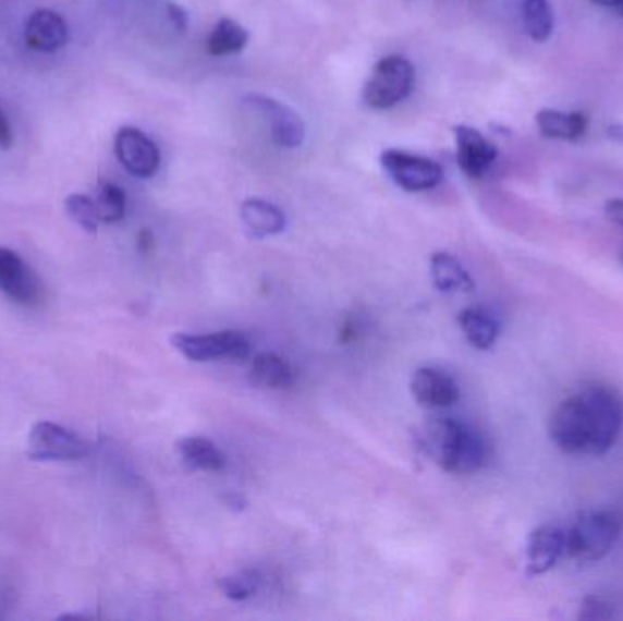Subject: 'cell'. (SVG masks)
Returning <instances> with one entry per match:
<instances>
[{
	"label": "cell",
	"mask_w": 623,
	"mask_h": 621,
	"mask_svg": "<svg viewBox=\"0 0 623 621\" xmlns=\"http://www.w3.org/2000/svg\"><path fill=\"white\" fill-rule=\"evenodd\" d=\"M88 447L77 434L57 423L40 422L28 436V455L34 461H75L84 458Z\"/></svg>",
	"instance_id": "cell-7"
},
{
	"label": "cell",
	"mask_w": 623,
	"mask_h": 621,
	"mask_svg": "<svg viewBox=\"0 0 623 621\" xmlns=\"http://www.w3.org/2000/svg\"><path fill=\"white\" fill-rule=\"evenodd\" d=\"M251 35L232 19H221L206 42V51L212 57L235 56L245 50Z\"/></svg>",
	"instance_id": "cell-21"
},
{
	"label": "cell",
	"mask_w": 623,
	"mask_h": 621,
	"mask_svg": "<svg viewBox=\"0 0 623 621\" xmlns=\"http://www.w3.org/2000/svg\"><path fill=\"white\" fill-rule=\"evenodd\" d=\"M422 443L430 458L452 474H473L487 463V445L476 430L451 419L435 417L424 427Z\"/></svg>",
	"instance_id": "cell-2"
},
{
	"label": "cell",
	"mask_w": 623,
	"mask_h": 621,
	"mask_svg": "<svg viewBox=\"0 0 623 621\" xmlns=\"http://www.w3.org/2000/svg\"><path fill=\"white\" fill-rule=\"evenodd\" d=\"M623 428V400L607 385H585L558 403L549 419V436L571 455H603L616 445Z\"/></svg>",
	"instance_id": "cell-1"
},
{
	"label": "cell",
	"mask_w": 623,
	"mask_h": 621,
	"mask_svg": "<svg viewBox=\"0 0 623 621\" xmlns=\"http://www.w3.org/2000/svg\"><path fill=\"white\" fill-rule=\"evenodd\" d=\"M0 292L19 305H34L42 292L34 270L23 257L4 246H0Z\"/></svg>",
	"instance_id": "cell-11"
},
{
	"label": "cell",
	"mask_w": 623,
	"mask_h": 621,
	"mask_svg": "<svg viewBox=\"0 0 623 621\" xmlns=\"http://www.w3.org/2000/svg\"><path fill=\"white\" fill-rule=\"evenodd\" d=\"M381 165L390 179L406 192H427L443 181V168L438 162L408 151H383Z\"/></svg>",
	"instance_id": "cell-6"
},
{
	"label": "cell",
	"mask_w": 623,
	"mask_h": 621,
	"mask_svg": "<svg viewBox=\"0 0 623 621\" xmlns=\"http://www.w3.org/2000/svg\"><path fill=\"white\" fill-rule=\"evenodd\" d=\"M614 609L616 607L611 599L603 598V596H587L579 607V618L582 620H609L616 616Z\"/></svg>",
	"instance_id": "cell-26"
},
{
	"label": "cell",
	"mask_w": 623,
	"mask_h": 621,
	"mask_svg": "<svg viewBox=\"0 0 623 621\" xmlns=\"http://www.w3.org/2000/svg\"><path fill=\"white\" fill-rule=\"evenodd\" d=\"M95 205L99 210L100 221L108 222V224L121 221L126 214L124 190L119 188L118 184L100 183Z\"/></svg>",
	"instance_id": "cell-23"
},
{
	"label": "cell",
	"mask_w": 623,
	"mask_h": 621,
	"mask_svg": "<svg viewBox=\"0 0 623 621\" xmlns=\"http://www.w3.org/2000/svg\"><path fill=\"white\" fill-rule=\"evenodd\" d=\"M430 273L432 283L441 294H471L474 290V279L467 268L447 252H436L430 257Z\"/></svg>",
	"instance_id": "cell-17"
},
{
	"label": "cell",
	"mask_w": 623,
	"mask_h": 621,
	"mask_svg": "<svg viewBox=\"0 0 623 621\" xmlns=\"http://www.w3.org/2000/svg\"><path fill=\"white\" fill-rule=\"evenodd\" d=\"M607 134L611 137L612 141H616V143H623V124L616 122V124H611L609 129H607Z\"/></svg>",
	"instance_id": "cell-30"
},
{
	"label": "cell",
	"mask_w": 623,
	"mask_h": 621,
	"mask_svg": "<svg viewBox=\"0 0 623 621\" xmlns=\"http://www.w3.org/2000/svg\"><path fill=\"white\" fill-rule=\"evenodd\" d=\"M620 12H622V15H623V0H622V4H620Z\"/></svg>",
	"instance_id": "cell-32"
},
{
	"label": "cell",
	"mask_w": 623,
	"mask_h": 621,
	"mask_svg": "<svg viewBox=\"0 0 623 621\" xmlns=\"http://www.w3.org/2000/svg\"><path fill=\"white\" fill-rule=\"evenodd\" d=\"M622 533V518L611 509L579 512L565 527L567 558L578 563H595L606 558Z\"/></svg>",
	"instance_id": "cell-3"
},
{
	"label": "cell",
	"mask_w": 623,
	"mask_h": 621,
	"mask_svg": "<svg viewBox=\"0 0 623 621\" xmlns=\"http://www.w3.org/2000/svg\"><path fill=\"white\" fill-rule=\"evenodd\" d=\"M167 13L168 17H170V23L173 24V28L181 32V34L186 32V28H188V13H186L183 7L170 2L167 7Z\"/></svg>",
	"instance_id": "cell-27"
},
{
	"label": "cell",
	"mask_w": 623,
	"mask_h": 621,
	"mask_svg": "<svg viewBox=\"0 0 623 621\" xmlns=\"http://www.w3.org/2000/svg\"><path fill=\"white\" fill-rule=\"evenodd\" d=\"M593 4L596 7H603V8H620L622 4V0H590Z\"/></svg>",
	"instance_id": "cell-31"
},
{
	"label": "cell",
	"mask_w": 623,
	"mask_h": 621,
	"mask_svg": "<svg viewBox=\"0 0 623 621\" xmlns=\"http://www.w3.org/2000/svg\"><path fill=\"white\" fill-rule=\"evenodd\" d=\"M457 322L468 343L474 349L489 350L498 341L501 333V322L494 312L487 306H468L460 312Z\"/></svg>",
	"instance_id": "cell-16"
},
{
	"label": "cell",
	"mask_w": 623,
	"mask_h": 621,
	"mask_svg": "<svg viewBox=\"0 0 623 621\" xmlns=\"http://www.w3.org/2000/svg\"><path fill=\"white\" fill-rule=\"evenodd\" d=\"M620 261L623 263V251H622V254H620Z\"/></svg>",
	"instance_id": "cell-33"
},
{
	"label": "cell",
	"mask_w": 623,
	"mask_h": 621,
	"mask_svg": "<svg viewBox=\"0 0 623 621\" xmlns=\"http://www.w3.org/2000/svg\"><path fill=\"white\" fill-rule=\"evenodd\" d=\"M68 216L83 228L84 232L97 233L99 230L100 216L94 199H89L86 195L73 194L64 200Z\"/></svg>",
	"instance_id": "cell-25"
},
{
	"label": "cell",
	"mask_w": 623,
	"mask_h": 621,
	"mask_svg": "<svg viewBox=\"0 0 623 621\" xmlns=\"http://www.w3.org/2000/svg\"><path fill=\"white\" fill-rule=\"evenodd\" d=\"M259 585H261V576L259 572L252 571V569H245V571L235 572L219 580L221 593L234 601H245L252 598L259 590Z\"/></svg>",
	"instance_id": "cell-24"
},
{
	"label": "cell",
	"mask_w": 623,
	"mask_h": 621,
	"mask_svg": "<svg viewBox=\"0 0 623 621\" xmlns=\"http://www.w3.org/2000/svg\"><path fill=\"white\" fill-rule=\"evenodd\" d=\"M243 102H245L246 108L267 117V121L270 122L273 143L279 148L294 150L305 143V122L289 106L272 99V97L259 94L246 95Z\"/></svg>",
	"instance_id": "cell-8"
},
{
	"label": "cell",
	"mask_w": 623,
	"mask_h": 621,
	"mask_svg": "<svg viewBox=\"0 0 623 621\" xmlns=\"http://www.w3.org/2000/svg\"><path fill=\"white\" fill-rule=\"evenodd\" d=\"M241 221L252 238L262 239L281 233L286 227V217L278 206L262 199H248L241 205Z\"/></svg>",
	"instance_id": "cell-18"
},
{
	"label": "cell",
	"mask_w": 623,
	"mask_h": 621,
	"mask_svg": "<svg viewBox=\"0 0 623 621\" xmlns=\"http://www.w3.org/2000/svg\"><path fill=\"white\" fill-rule=\"evenodd\" d=\"M115 156L126 172L139 179L154 178L161 165L156 143L132 126H124L115 135Z\"/></svg>",
	"instance_id": "cell-9"
},
{
	"label": "cell",
	"mask_w": 623,
	"mask_h": 621,
	"mask_svg": "<svg viewBox=\"0 0 623 621\" xmlns=\"http://www.w3.org/2000/svg\"><path fill=\"white\" fill-rule=\"evenodd\" d=\"M525 32L535 42H546L554 29V15L549 0H524Z\"/></svg>",
	"instance_id": "cell-22"
},
{
	"label": "cell",
	"mask_w": 623,
	"mask_h": 621,
	"mask_svg": "<svg viewBox=\"0 0 623 621\" xmlns=\"http://www.w3.org/2000/svg\"><path fill=\"white\" fill-rule=\"evenodd\" d=\"M68 39H70V29L59 13L51 12V10H37L29 15L24 40L32 50L53 53L64 48Z\"/></svg>",
	"instance_id": "cell-14"
},
{
	"label": "cell",
	"mask_w": 623,
	"mask_h": 621,
	"mask_svg": "<svg viewBox=\"0 0 623 621\" xmlns=\"http://www.w3.org/2000/svg\"><path fill=\"white\" fill-rule=\"evenodd\" d=\"M13 135L12 129H10V122H8L4 113L0 111V148L2 150H8L12 146Z\"/></svg>",
	"instance_id": "cell-29"
},
{
	"label": "cell",
	"mask_w": 623,
	"mask_h": 621,
	"mask_svg": "<svg viewBox=\"0 0 623 621\" xmlns=\"http://www.w3.org/2000/svg\"><path fill=\"white\" fill-rule=\"evenodd\" d=\"M252 381L261 389H286L292 385L294 372L289 361L273 352H262L254 357L251 368Z\"/></svg>",
	"instance_id": "cell-20"
},
{
	"label": "cell",
	"mask_w": 623,
	"mask_h": 621,
	"mask_svg": "<svg viewBox=\"0 0 623 621\" xmlns=\"http://www.w3.org/2000/svg\"><path fill=\"white\" fill-rule=\"evenodd\" d=\"M173 349L195 363L219 360H245L251 354V343L237 332L175 333Z\"/></svg>",
	"instance_id": "cell-5"
},
{
	"label": "cell",
	"mask_w": 623,
	"mask_h": 621,
	"mask_svg": "<svg viewBox=\"0 0 623 621\" xmlns=\"http://www.w3.org/2000/svg\"><path fill=\"white\" fill-rule=\"evenodd\" d=\"M456 157L462 172L471 179L485 178L498 159V148L481 132L471 126H457Z\"/></svg>",
	"instance_id": "cell-12"
},
{
	"label": "cell",
	"mask_w": 623,
	"mask_h": 621,
	"mask_svg": "<svg viewBox=\"0 0 623 621\" xmlns=\"http://www.w3.org/2000/svg\"><path fill=\"white\" fill-rule=\"evenodd\" d=\"M411 390L414 400L425 409H447L454 405L460 398L456 381L438 368H418L412 374Z\"/></svg>",
	"instance_id": "cell-13"
},
{
	"label": "cell",
	"mask_w": 623,
	"mask_h": 621,
	"mask_svg": "<svg viewBox=\"0 0 623 621\" xmlns=\"http://www.w3.org/2000/svg\"><path fill=\"white\" fill-rule=\"evenodd\" d=\"M178 452L192 471L219 472L227 465L223 452L210 439L183 438L178 443Z\"/></svg>",
	"instance_id": "cell-19"
},
{
	"label": "cell",
	"mask_w": 623,
	"mask_h": 621,
	"mask_svg": "<svg viewBox=\"0 0 623 621\" xmlns=\"http://www.w3.org/2000/svg\"><path fill=\"white\" fill-rule=\"evenodd\" d=\"M536 124L543 139L576 141L584 139L589 129V119L582 111L540 110L536 113Z\"/></svg>",
	"instance_id": "cell-15"
},
{
	"label": "cell",
	"mask_w": 623,
	"mask_h": 621,
	"mask_svg": "<svg viewBox=\"0 0 623 621\" xmlns=\"http://www.w3.org/2000/svg\"><path fill=\"white\" fill-rule=\"evenodd\" d=\"M606 216L616 227L623 228V199L607 200Z\"/></svg>",
	"instance_id": "cell-28"
},
{
	"label": "cell",
	"mask_w": 623,
	"mask_h": 621,
	"mask_svg": "<svg viewBox=\"0 0 623 621\" xmlns=\"http://www.w3.org/2000/svg\"><path fill=\"white\" fill-rule=\"evenodd\" d=\"M416 72L411 61L401 56L384 57L368 77L363 100L374 110H389L405 100L414 88Z\"/></svg>",
	"instance_id": "cell-4"
},
{
	"label": "cell",
	"mask_w": 623,
	"mask_h": 621,
	"mask_svg": "<svg viewBox=\"0 0 623 621\" xmlns=\"http://www.w3.org/2000/svg\"><path fill=\"white\" fill-rule=\"evenodd\" d=\"M567 558V538L565 527L558 523H546L536 527L527 539L525 560L529 576H541Z\"/></svg>",
	"instance_id": "cell-10"
}]
</instances>
